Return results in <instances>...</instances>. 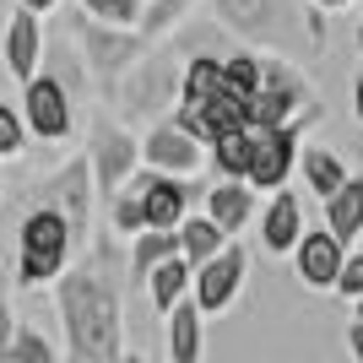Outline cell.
Wrapping results in <instances>:
<instances>
[{"mask_svg":"<svg viewBox=\"0 0 363 363\" xmlns=\"http://www.w3.org/2000/svg\"><path fill=\"white\" fill-rule=\"evenodd\" d=\"M55 309L65 325V363H120L125 358V293L98 244L55 277Z\"/></svg>","mask_w":363,"mask_h":363,"instance_id":"1","label":"cell"},{"mask_svg":"<svg viewBox=\"0 0 363 363\" xmlns=\"http://www.w3.org/2000/svg\"><path fill=\"white\" fill-rule=\"evenodd\" d=\"M71 255H76V233L65 223V212L38 201L16 228V282L22 288H55V277L71 266Z\"/></svg>","mask_w":363,"mask_h":363,"instance_id":"2","label":"cell"},{"mask_svg":"<svg viewBox=\"0 0 363 363\" xmlns=\"http://www.w3.org/2000/svg\"><path fill=\"white\" fill-rule=\"evenodd\" d=\"M87 168H92V184H98V201H114L130 184V174L141 168V141L125 125L98 120L87 141Z\"/></svg>","mask_w":363,"mask_h":363,"instance_id":"3","label":"cell"},{"mask_svg":"<svg viewBox=\"0 0 363 363\" xmlns=\"http://www.w3.org/2000/svg\"><path fill=\"white\" fill-rule=\"evenodd\" d=\"M22 120H28V136L33 141H65L71 136V87H65L55 71H38L33 82H22Z\"/></svg>","mask_w":363,"mask_h":363,"instance_id":"4","label":"cell"},{"mask_svg":"<svg viewBox=\"0 0 363 363\" xmlns=\"http://www.w3.org/2000/svg\"><path fill=\"white\" fill-rule=\"evenodd\" d=\"M298 168V125H250V174L255 190H282Z\"/></svg>","mask_w":363,"mask_h":363,"instance_id":"5","label":"cell"},{"mask_svg":"<svg viewBox=\"0 0 363 363\" xmlns=\"http://www.w3.org/2000/svg\"><path fill=\"white\" fill-rule=\"evenodd\" d=\"M244 277H250V255H244V244L228 239L212 260H201L196 266V282H190V298L201 303V315H223L228 303L244 293Z\"/></svg>","mask_w":363,"mask_h":363,"instance_id":"6","label":"cell"},{"mask_svg":"<svg viewBox=\"0 0 363 363\" xmlns=\"http://www.w3.org/2000/svg\"><path fill=\"white\" fill-rule=\"evenodd\" d=\"M125 190L141 196V212H147V228H179L190 217V184L179 174H157V168H136Z\"/></svg>","mask_w":363,"mask_h":363,"instance_id":"7","label":"cell"},{"mask_svg":"<svg viewBox=\"0 0 363 363\" xmlns=\"http://www.w3.org/2000/svg\"><path fill=\"white\" fill-rule=\"evenodd\" d=\"M342 260H347V244L336 239L331 228H303V239L293 244V272H298L303 288H315V293H331L336 288Z\"/></svg>","mask_w":363,"mask_h":363,"instance_id":"8","label":"cell"},{"mask_svg":"<svg viewBox=\"0 0 363 363\" xmlns=\"http://www.w3.org/2000/svg\"><path fill=\"white\" fill-rule=\"evenodd\" d=\"M0 60H6V71H11L16 87H22V82H33V76H38V65H44V16L28 11V6H16V11L6 16Z\"/></svg>","mask_w":363,"mask_h":363,"instance_id":"9","label":"cell"},{"mask_svg":"<svg viewBox=\"0 0 363 363\" xmlns=\"http://www.w3.org/2000/svg\"><path fill=\"white\" fill-rule=\"evenodd\" d=\"M298 104H303V82L293 71H282V65H266L255 98L244 104V125H293Z\"/></svg>","mask_w":363,"mask_h":363,"instance_id":"10","label":"cell"},{"mask_svg":"<svg viewBox=\"0 0 363 363\" xmlns=\"http://www.w3.org/2000/svg\"><path fill=\"white\" fill-rule=\"evenodd\" d=\"M92 196H98V184H92V168H87V157H76V163H65L60 174H55V179L44 184V201H49V206H60V212H65V223H71L76 244L87 239Z\"/></svg>","mask_w":363,"mask_h":363,"instance_id":"11","label":"cell"},{"mask_svg":"<svg viewBox=\"0 0 363 363\" xmlns=\"http://www.w3.org/2000/svg\"><path fill=\"white\" fill-rule=\"evenodd\" d=\"M174 125H179L184 136H196L201 147H212L223 130H239L244 125V98H233V92H212V98H201V104H179L174 108Z\"/></svg>","mask_w":363,"mask_h":363,"instance_id":"12","label":"cell"},{"mask_svg":"<svg viewBox=\"0 0 363 363\" xmlns=\"http://www.w3.org/2000/svg\"><path fill=\"white\" fill-rule=\"evenodd\" d=\"M82 49H87V65L104 82H114V76L125 71V65L141 55V38H136V28H108V22H82Z\"/></svg>","mask_w":363,"mask_h":363,"instance_id":"13","label":"cell"},{"mask_svg":"<svg viewBox=\"0 0 363 363\" xmlns=\"http://www.w3.org/2000/svg\"><path fill=\"white\" fill-rule=\"evenodd\" d=\"M141 163L157 168V174H196L201 168V141L184 136L174 120H163L141 136Z\"/></svg>","mask_w":363,"mask_h":363,"instance_id":"14","label":"cell"},{"mask_svg":"<svg viewBox=\"0 0 363 363\" xmlns=\"http://www.w3.org/2000/svg\"><path fill=\"white\" fill-rule=\"evenodd\" d=\"M255 223H260V244L272 255H293V244L303 239V201L282 184V190H272V201H266V212Z\"/></svg>","mask_w":363,"mask_h":363,"instance_id":"15","label":"cell"},{"mask_svg":"<svg viewBox=\"0 0 363 363\" xmlns=\"http://www.w3.org/2000/svg\"><path fill=\"white\" fill-rule=\"evenodd\" d=\"M206 217H212L217 228H223L228 239H239L244 223H255V184L244 179H217L212 190H206Z\"/></svg>","mask_w":363,"mask_h":363,"instance_id":"16","label":"cell"},{"mask_svg":"<svg viewBox=\"0 0 363 363\" xmlns=\"http://www.w3.org/2000/svg\"><path fill=\"white\" fill-rule=\"evenodd\" d=\"M206 352V315L196 298H179L168 309V358L174 363H201Z\"/></svg>","mask_w":363,"mask_h":363,"instance_id":"17","label":"cell"},{"mask_svg":"<svg viewBox=\"0 0 363 363\" xmlns=\"http://www.w3.org/2000/svg\"><path fill=\"white\" fill-rule=\"evenodd\" d=\"M325 228L352 250V239L363 233V174H347V179L325 196Z\"/></svg>","mask_w":363,"mask_h":363,"instance_id":"18","label":"cell"},{"mask_svg":"<svg viewBox=\"0 0 363 363\" xmlns=\"http://www.w3.org/2000/svg\"><path fill=\"white\" fill-rule=\"evenodd\" d=\"M190 282H196V266L184 255H168V260H157L147 272V298H152V309L157 315H168L179 298H190Z\"/></svg>","mask_w":363,"mask_h":363,"instance_id":"19","label":"cell"},{"mask_svg":"<svg viewBox=\"0 0 363 363\" xmlns=\"http://www.w3.org/2000/svg\"><path fill=\"white\" fill-rule=\"evenodd\" d=\"M174 87H179V82H174L157 60H147V65H141V71L120 87V104H125V114H152V104H163Z\"/></svg>","mask_w":363,"mask_h":363,"instance_id":"20","label":"cell"},{"mask_svg":"<svg viewBox=\"0 0 363 363\" xmlns=\"http://www.w3.org/2000/svg\"><path fill=\"white\" fill-rule=\"evenodd\" d=\"M168 255H179V228H141L136 239H130V277L147 282V272Z\"/></svg>","mask_w":363,"mask_h":363,"instance_id":"21","label":"cell"},{"mask_svg":"<svg viewBox=\"0 0 363 363\" xmlns=\"http://www.w3.org/2000/svg\"><path fill=\"white\" fill-rule=\"evenodd\" d=\"M298 174H303V184H309V190L325 201L336 184L347 179V163H342L331 147H303V152H298Z\"/></svg>","mask_w":363,"mask_h":363,"instance_id":"22","label":"cell"},{"mask_svg":"<svg viewBox=\"0 0 363 363\" xmlns=\"http://www.w3.org/2000/svg\"><path fill=\"white\" fill-rule=\"evenodd\" d=\"M223 244H228V233H223V228H217L206 212H201V217H184V223H179V255L190 260V266L212 260Z\"/></svg>","mask_w":363,"mask_h":363,"instance_id":"23","label":"cell"},{"mask_svg":"<svg viewBox=\"0 0 363 363\" xmlns=\"http://www.w3.org/2000/svg\"><path fill=\"white\" fill-rule=\"evenodd\" d=\"M206 152H212V168L223 174V179H244V174H250V125L223 130Z\"/></svg>","mask_w":363,"mask_h":363,"instance_id":"24","label":"cell"},{"mask_svg":"<svg viewBox=\"0 0 363 363\" xmlns=\"http://www.w3.org/2000/svg\"><path fill=\"white\" fill-rule=\"evenodd\" d=\"M0 363H65L60 352H55V342H49L38 325H22L16 320L11 342H6V352H0Z\"/></svg>","mask_w":363,"mask_h":363,"instance_id":"25","label":"cell"},{"mask_svg":"<svg viewBox=\"0 0 363 363\" xmlns=\"http://www.w3.org/2000/svg\"><path fill=\"white\" fill-rule=\"evenodd\" d=\"M212 92H223V60H190L179 76V104H201V98H212Z\"/></svg>","mask_w":363,"mask_h":363,"instance_id":"26","label":"cell"},{"mask_svg":"<svg viewBox=\"0 0 363 363\" xmlns=\"http://www.w3.org/2000/svg\"><path fill=\"white\" fill-rule=\"evenodd\" d=\"M260 71H266V60H255V55H228V60H223V87L250 104L255 87H260Z\"/></svg>","mask_w":363,"mask_h":363,"instance_id":"27","label":"cell"},{"mask_svg":"<svg viewBox=\"0 0 363 363\" xmlns=\"http://www.w3.org/2000/svg\"><path fill=\"white\" fill-rule=\"evenodd\" d=\"M104 206H108V228L125 233V239H136L141 228H147V212H141V196H136V190H120V196L104 201Z\"/></svg>","mask_w":363,"mask_h":363,"instance_id":"28","label":"cell"},{"mask_svg":"<svg viewBox=\"0 0 363 363\" xmlns=\"http://www.w3.org/2000/svg\"><path fill=\"white\" fill-rule=\"evenodd\" d=\"M141 6H147V0H82V11H87L92 22H108V28H136Z\"/></svg>","mask_w":363,"mask_h":363,"instance_id":"29","label":"cell"},{"mask_svg":"<svg viewBox=\"0 0 363 363\" xmlns=\"http://www.w3.org/2000/svg\"><path fill=\"white\" fill-rule=\"evenodd\" d=\"M22 152H28V120H22V108L0 98V157H22Z\"/></svg>","mask_w":363,"mask_h":363,"instance_id":"30","label":"cell"},{"mask_svg":"<svg viewBox=\"0 0 363 363\" xmlns=\"http://www.w3.org/2000/svg\"><path fill=\"white\" fill-rule=\"evenodd\" d=\"M331 293H342V298H352V303L363 298V250H347V260H342V277H336V288H331Z\"/></svg>","mask_w":363,"mask_h":363,"instance_id":"31","label":"cell"},{"mask_svg":"<svg viewBox=\"0 0 363 363\" xmlns=\"http://www.w3.org/2000/svg\"><path fill=\"white\" fill-rule=\"evenodd\" d=\"M11 331H16V315H11V293H6V282H0V352H6Z\"/></svg>","mask_w":363,"mask_h":363,"instance_id":"32","label":"cell"},{"mask_svg":"<svg viewBox=\"0 0 363 363\" xmlns=\"http://www.w3.org/2000/svg\"><path fill=\"white\" fill-rule=\"evenodd\" d=\"M347 352H352V363H363V315H352V325H347Z\"/></svg>","mask_w":363,"mask_h":363,"instance_id":"33","label":"cell"},{"mask_svg":"<svg viewBox=\"0 0 363 363\" xmlns=\"http://www.w3.org/2000/svg\"><path fill=\"white\" fill-rule=\"evenodd\" d=\"M352 114H358V125H363V71H358V82H352Z\"/></svg>","mask_w":363,"mask_h":363,"instance_id":"34","label":"cell"},{"mask_svg":"<svg viewBox=\"0 0 363 363\" xmlns=\"http://www.w3.org/2000/svg\"><path fill=\"white\" fill-rule=\"evenodd\" d=\"M16 6H28V11H38V16H44V11H55L60 0H16Z\"/></svg>","mask_w":363,"mask_h":363,"instance_id":"35","label":"cell"},{"mask_svg":"<svg viewBox=\"0 0 363 363\" xmlns=\"http://www.w3.org/2000/svg\"><path fill=\"white\" fill-rule=\"evenodd\" d=\"M315 6H325V11H342V6H352V0H315Z\"/></svg>","mask_w":363,"mask_h":363,"instance_id":"36","label":"cell"},{"mask_svg":"<svg viewBox=\"0 0 363 363\" xmlns=\"http://www.w3.org/2000/svg\"><path fill=\"white\" fill-rule=\"evenodd\" d=\"M120 363H147V358H141V352H125V358Z\"/></svg>","mask_w":363,"mask_h":363,"instance_id":"37","label":"cell"},{"mask_svg":"<svg viewBox=\"0 0 363 363\" xmlns=\"http://www.w3.org/2000/svg\"><path fill=\"white\" fill-rule=\"evenodd\" d=\"M0 196H6V174H0Z\"/></svg>","mask_w":363,"mask_h":363,"instance_id":"38","label":"cell"},{"mask_svg":"<svg viewBox=\"0 0 363 363\" xmlns=\"http://www.w3.org/2000/svg\"><path fill=\"white\" fill-rule=\"evenodd\" d=\"M358 44H363V22H358Z\"/></svg>","mask_w":363,"mask_h":363,"instance_id":"39","label":"cell"},{"mask_svg":"<svg viewBox=\"0 0 363 363\" xmlns=\"http://www.w3.org/2000/svg\"><path fill=\"white\" fill-rule=\"evenodd\" d=\"M358 315H363V298H358Z\"/></svg>","mask_w":363,"mask_h":363,"instance_id":"40","label":"cell"}]
</instances>
